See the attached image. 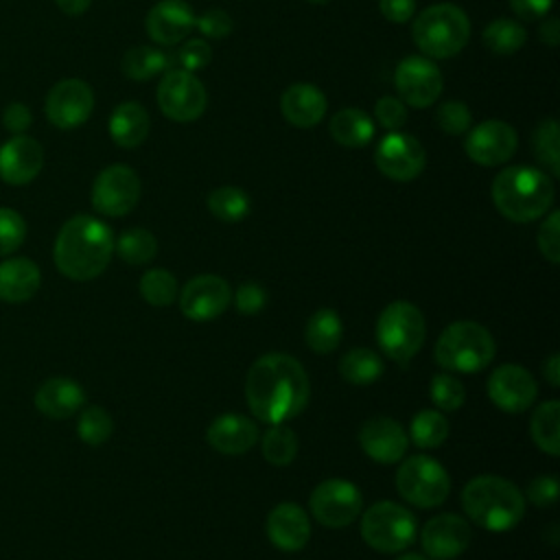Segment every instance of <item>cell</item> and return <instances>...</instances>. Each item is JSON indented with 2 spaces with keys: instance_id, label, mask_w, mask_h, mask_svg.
I'll return each mask as SVG.
<instances>
[{
  "instance_id": "cell-1",
  "label": "cell",
  "mask_w": 560,
  "mask_h": 560,
  "mask_svg": "<svg viewBox=\"0 0 560 560\" xmlns=\"http://www.w3.org/2000/svg\"><path fill=\"white\" fill-rule=\"evenodd\" d=\"M245 398L258 420L267 424H284L298 418L308 405V374L291 354H262L247 370Z\"/></svg>"
},
{
  "instance_id": "cell-2",
  "label": "cell",
  "mask_w": 560,
  "mask_h": 560,
  "mask_svg": "<svg viewBox=\"0 0 560 560\" xmlns=\"http://www.w3.org/2000/svg\"><path fill=\"white\" fill-rule=\"evenodd\" d=\"M114 254V234L107 223L90 214L68 219L55 238V265L70 280H92L105 271Z\"/></svg>"
},
{
  "instance_id": "cell-3",
  "label": "cell",
  "mask_w": 560,
  "mask_h": 560,
  "mask_svg": "<svg viewBox=\"0 0 560 560\" xmlns=\"http://www.w3.org/2000/svg\"><path fill=\"white\" fill-rule=\"evenodd\" d=\"M492 201L497 210L514 221L529 223L549 212L556 188L545 171L534 166H508L492 179Z\"/></svg>"
},
{
  "instance_id": "cell-4",
  "label": "cell",
  "mask_w": 560,
  "mask_h": 560,
  "mask_svg": "<svg viewBox=\"0 0 560 560\" xmlns=\"http://www.w3.org/2000/svg\"><path fill=\"white\" fill-rule=\"evenodd\" d=\"M462 508L475 525L488 532H508L525 516V494L510 479L477 475L462 490Z\"/></svg>"
},
{
  "instance_id": "cell-5",
  "label": "cell",
  "mask_w": 560,
  "mask_h": 560,
  "mask_svg": "<svg viewBox=\"0 0 560 560\" xmlns=\"http://www.w3.org/2000/svg\"><path fill=\"white\" fill-rule=\"evenodd\" d=\"M494 352L497 346L490 330L470 319L448 324L433 348L435 363L446 372L459 374L481 372L490 365Z\"/></svg>"
},
{
  "instance_id": "cell-6",
  "label": "cell",
  "mask_w": 560,
  "mask_h": 560,
  "mask_svg": "<svg viewBox=\"0 0 560 560\" xmlns=\"http://www.w3.org/2000/svg\"><path fill=\"white\" fill-rule=\"evenodd\" d=\"M413 44L433 59H448L468 44L470 20L468 15L451 4L438 2L420 11L411 26Z\"/></svg>"
},
{
  "instance_id": "cell-7",
  "label": "cell",
  "mask_w": 560,
  "mask_h": 560,
  "mask_svg": "<svg viewBox=\"0 0 560 560\" xmlns=\"http://www.w3.org/2000/svg\"><path fill=\"white\" fill-rule=\"evenodd\" d=\"M427 335L422 311L407 300L387 304L376 319V341L387 359L407 363L422 348Z\"/></svg>"
},
{
  "instance_id": "cell-8",
  "label": "cell",
  "mask_w": 560,
  "mask_h": 560,
  "mask_svg": "<svg viewBox=\"0 0 560 560\" xmlns=\"http://www.w3.org/2000/svg\"><path fill=\"white\" fill-rule=\"evenodd\" d=\"M418 536L416 516L400 503L376 501L361 516V538L378 553H400Z\"/></svg>"
},
{
  "instance_id": "cell-9",
  "label": "cell",
  "mask_w": 560,
  "mask_h": 560,
  "mask_svg": "<svg viewBox=\"0 0 560 560\" xmlns=\"http://www.w3.org/2000/svg\"><path fill=\"white\" fill-rule=\"evenodd\" d=\"M396 490L407 503L429 510L446 501L451 492V477L438 459L429 455H413L398 466Z\"/></svg>"
},
{
  "instance_id": "cell-10",
  "label": "cell",
  "mask_w": 560,
  "mask_h": 560,
  "mask_svg": "<svg viewBox=\"0 0 560 560\" xmlns=\"http://www.w3.org/2000/svg\"><path fill=\"white\" fill-rule=\"evenodd\" d=\"M308 508L317 523H322L324 527L339 529L357 521V516H361L363 494L352 481L332 477L319 481L313 488Z\"/></svg>"
},
{
  "instance_id": "cell-11",
  "label": "cell",
  "mask_w": 560,
  "mask_h": 560,
  "mask_svg": "<svg viewBox=\"0 0 560 560\" xmlns=\"http://www.w3.org/2000/svg\"><path fill=\"white\" fill-rule=\"evenodd\" d=\"M155 96L162 114L175 122L197 120L208 105V92L203 83L186 70H166Z\"/></svg>"
},
{
  "instance_id": "cell-12",
  "label": "cell",
  "mask_w": 560,
  "mask_h": 560,
  "mask_svg": "<svg viewBox=\"0 0 560 560\" xmlns=\"http://www.w3.org/2000/svg\"><path fill=\"white\" fill-rule=\"evenodd\" d=\"M140 177L127 164L103 168L92 186V206L105 217H125L140 201Z\"/></svg>"
},
{
  "instance_id": "cell-13",
  "label": "cell",
  "mask_w": 560,
  "mask_h": 560,
  "mask_svg": "<svg viewBox=\"0 0 560 560\" xmlns=\"http://www.w3.org/2000/svg\"><path fill=\"white\" fill-rule=\"evenodd\" d=\"M376 168L394 182L416 179L427 164L424 147L405 131H389L374 151Z\"/></svg>"
},
{
  "instance_id": "cell-14",
  "label": "cell",
  "mask_w": 560,
  "mask_h": 560,
  "mask_svg": "<svg viewBox=\"0 0 560 560\" xmlns=\"http://www.w3.org/2000/svg\"><path fill=\"white\" fill-rule=\"evenodd\" d=\"M232 289L228 280L214 273L195 276L179 291V311L190 322L217 319L230 306Z\"/></svg>"
},
{
  "instance_id": "cell-15",
  "label": "cell",
  "mask_w": 560,
  "mask_h": 560,
  "mask_svg": "<svg viewBox=\"0 0 560 560\" xmlns=\"http://www.w3.org/2000/svg\"><path fill=\"white\" fill-rule=\"evenodd\" d=\"M394 85L405 105L429 107L442 94V74L431 59L411 55L396 66Z\"/></svg>"
},
{
  "instance_id": "cell-16",
  "label": "cell",
  "mask_w": 560,
  "mask_h": 560,
  "mask_svg": "<svg viewBox=\"0 0 560 560\" xmlns=\"http://www.w3.org/2000/svg\"><path fill=\"white\" fill-rule=\"evenodd\" d=\"M538 383L525 368L503 363L492 370L488 378V398L505 413H521L534 405Z\"/></svg>"
},
{
  "instance_id": "cell-17",
  "label": "cell",
  "mask_w": 560,
  "mask_h": 560,
  "mask_svg": "<svg viewBox=\"0 0 560 560\" xmlns=\"http://www.w3.org/2000/svg\"><path fill=\"white\" fill-rule=\"evenodd\" d=\"M92 109V88L81 79H63L55 83L46 96V116L59 129H74L83 125Z\"/></svg>"
},
{
  "instance_id": "cell-18",
  "label": "cell",
  "mask_w": 560,
  "mask_h": 560,
  "mask_svg": "<svg viewBox=\"0 0 560 560\" xmlns=\"http://www.w3.org/2000/svg\"><path fill=\"white\" fill-rule=\"evenodd\" d=\"M518 138L514 127L503 120H483L475 125L464 142L466 155L479 166H499L508 162L516 151Z\"/></svg>"
},
{
  "instance_id": "cell-19",
  "label": "cell",
  "mask_w": 560,
  "mask_h": 560,
  "mask_svg": "<svg viewBox=\"0 0 560 560\" xmlns=\"http://www.w3.org/2000/svg\"><path fill=\"white\" fill-rule=\"evenodd\" d=\"M470 540L472 532L468 521L451 512L429 518L420 532L422 549L433 560H453L462 556L468 549Z\"/></svg>"
},
{
  "instance_id": "cell-20",
  "label": "cell",
  "mask_w": 560,
  "mask_h": 560,
  "mask_svg": "<svg viewBox=\"0 0 560 560\" xmlns=\"http://www.w3.org/2000/svg\"><path fill=\"white\" fill-rule=\"evenodd\" d=\"M359 444L370 459L378 464H396L407 453L409 435L394 418L374 416L361 424Z\"/></svg>"
},
{
  "instance_id": "cell-21",
  "label": "cell",
  "mask_w": 560,
  "mask_h": 560,
  "mask_svg": "<svg viewBox=\"0 0 560 560\" xmlns=\"http://www.w3.org/2000/svg\"><path fill=\"white\" fill-rule=\"evenodd\" d=\"M44 166V149L31 138L18 133L0 147V179L13 186L33 182Z\"/></svg>"
},
{
  "instance_id": "cell-22",
  "label": "cell",
  "mask_w": 560,
  "mask_h": 560,
  "mask_svg": "<svg viewBox=\"0 0 560 560\" xmlns=\"http://www.w3.org/2000/svg\"><path fill=\"white\" fill-rule=\"evenodd\" d=\"M149 37L160 46H175L195 28V13L184 0H160L144 20Z\"/></svg>"
},
{
  "instance_id": "cell-23",
  "label": "cell",
  "mask_w": 560,
  "mask_h": 560,
  "mask_svg": "<svg viewBox=\"0 0 560 560\" xmlns=\"http://www.w3.org/2000/svg\"><path fill=\"white\" fill-rule=\"evenodd\" d=\"M265 529L280 551H300L311 538V518L298 503L284 501L267 514Z\"/></svg>"
},
{
  "instance_id": "cell-24",
  "label": "cell",
  "mask_w": 560,
  "mask_h": 560,
  "mask_svg": "<svg viewBox=\"0 0 560 560\" xmlns=\"http://www.w3.org/2000/svg\"><path fill=\"white\" fill-rule=\"evenodd\" d=\"M258 438L256 422L241 413H221L206 429V442L223 455L247 453Z\"/></svg>"
},
{
  "instance_id": "cell-25",
  "label": "cell",
  "mask_w": 560,
  "mask_h": 560,
  "mask_svg": "<svg viewBox=\"0 0 560 560\" xmlns=\"http://www.w3.org/2000/svg\"><path fill=\"white\" fill-rule=\"evenodd\" d=\"M328 103L324 92L313 83H291L280 96V112L289 125L308 129L322 122Z\"/></svg>"
},
{
  "instance_id": "cell-26",
  "label": "cell",
  "mask_w": 560,
  "mask_h": 560,
  "mask_svg": "<svg viewBox=\"0 0 560 560\" xmlns=\"http://www.w3.org/2000/svg\"><path fill=\"white\" fill-rule=\"evenodd\" d=\"M85 405L83 387L68 376H52L37 387L35 407L55 420L74 416Z\"/></svg>"
},
{
  "instance_id": "cell-27",
  "label": "cell",
  "mask_w": 560,
  "mask_h": 560,
  "mask_svg": "<svg viewBox=\"0 0 560 560\" xmlns=\"http://www.w3.org/2000/svg\"><path fill=\"white\" fill-rule=\"evenodd\" d=\"M42 282L39 267L31 258H9L0 262V300L18 304L31 300Z\"/></svg>"
},
{
  "instance_id": "cell-28",
  "label": "cell",
  "mask_w": 560,
  "mask_h": 560,
  "mask_svg": "<svg viewBox=\"0 0 560 560\" xmlns=\"http://www.w3.org/2000/svg\"><path fill=\"white\" fill-rule=\"evenodd\" d=\"M109 136L122 149L140 147L149 136L147 109L136 101L120 103L109 116Z\"/></svg>"
},
{
  "instance_id": "cell-29",
  "label": "cell",
  "mask_w": 560,
  "mask_h": 560,
  "mask_svg": "<svg viewBox=\"0 0 560 560\" xmlns=\"http://www.w3.org/2000/svg\"><path fill=\"white\" fill-rule=\"evenodd\" d=\"M330 136L341 147L359 149L374 138V122L363 109L343 107L330 118Z\"/></svg>"
},
{
  "instance_id": "cell-30",
  "label": "cell",
  "mask_w": 560,
  "mask_h": 560,
  "mask_svg": "<svg viewBox=\"0 0 560 560\" xmlns=\"http://www.w3.org/2000/svg\"><path fill=\"white\" fill-rule=\"evenodd\" d=\"M343 337V324L337 311L332 308H317L304 328L306 346L317 354H330L337 350Z\"/></svg>"
},
{
  "instance_id": "cell-31",
  "label": "cell",
  "mask_w": 560,
  "mask_h": 560,
  "mask_svg": "<svg viewBox=\"0 0 560 560\" xmlns=\"http://www.w3.org/2000/svg\"><path fill=\"white\" fill-rule=\"evenodd\" d=\"M529 433L534 444L556 457L560 455V402L558 400H547L536 407L529 420Z\"/></svg>"
},
{
  "instance_id": "cell-32",
  "label": "cell",
  "mask_w": 560,
  "mask_h": 560,
  "mask_svg": "<svg viewBox=\"0 0 560 560\" xmlns=\"http://www.w3.org/2000/svg\"><path fill=\"white\" fill-rule=\"evenodd\" d=\"M383 370L381 354L370 348H352L339 361V374L352 385H370L381 378Z\"/></svg>"
},
{
  "instance_id": "cell-33",
  "label": "cell",
  "mask_w": 560,
  "mask_h": 560,
  "mask_svg": "<svg viewBox=\"0 0 560 560\" xmlns=\"http://www.w3.org/2000/svg\"><path fill=\"white\" fill-rule=\"evenodd\" d=\"M481 39L483 46L494 55H514L525 46L527 33L516 20L497 18L483 28Z\"/></svg>"
},
{
  "instance_id": "cell-34",
  "label": "cell",
  "mask_w": 560,
  "mask_h": 560,
  "mask_svg": "<svg viewBox=\"0 0 560 560\" xmlns=\"http://www.w3.org/2000/svg\"><path fill=\"white\" fill-rule=\"evenodd\" d=\"M120 70L127 79L147 81L160 72L168 70V55L151 48V46H136L129 48L120 61Z\"/></svg>"
},
{
  "instance_id": "cell-35",
  "label": "cell",
  "mask_w": 560,
  "mask_h": 560,
  "mask_svg": "<svg viewBox=\"0 0 560 560\" xmlns=\"http://www.w3.org/2000/svg\"><path fill=\"white\" fill-rule=\"evenodd\" d=\"M206 206L219 221L238 223L249 214V195L238 186H219L208 195Z\"/></svg>"
},
{
  "instance_id": "cell-36",
  "label": "cell",
  "mask_w": 560,
  "mask_h": 560,
  "mask_svg": "<svg viewBox=\"0 0 560 560\" xmlns=\"http://www.w3.org/2000/svg\"><path fill=\"white\" fill-rule=\"evenodd\" d=\"M409 438L420 448H438L448 438V420L438 409H422L411 418Z\"/></svg>"
},
{
  "instance_id": "cell-37",
  "label": "cell",
  "mask_w": 560,
  "mask_h": 560,
  "mask_svg": "<svg viewBox=\"0 0 560 560\" xmlns=\"http://www.w3.org/2000/svg\"><path fill=\"white\" fill-rule=\"evenodd\" d=\"M298 435L287 424H271L260 442L262 457L271 466H289L298 455Z\"/></svg>"
},
{
  "instance_id": "cell-38",
  "label": "cell",
  "mask_w": 560,
  "mask_h": 560,
  "mask_svg": "<svg viewBox=\"0 0 560 560\" xmlns=\"http://www.w3.org/2000/svg\"><path fill=\"white\" fill-rule=\"evenodd\" d=\"M114 252L129 265H144L158 254V241L144 228H129L114 241Z\"/></svg>"
},
{
  "instance_id": "cell-39",
  "label": "cell",
  "mask_w": 560,
  "mask_h": 560,
  "mask_svg": "<svg viewBox=\"0 0 560 560\" xmlns=\"http://www.w3.org/2000/svg\"><path fill=\"white\" fill-rule=\"evenodd\" d=\"M138 289H140V295L144 298V302H149L151 306H160V308L171 306L175 302V298L179 295L177 278L164 267H153V269L144 271Z\"/></svg>"
},
{
  "instance_id": "cell-40",
  "label": "cell",
  "mask_w": 560,
  "mask_h": 560,
  "mask_svg": "<svg viewBox=\"0 0 560 560\" xmlns=\"http://www.w3.org/2000/svg\"><path fill=\"white\" fill-rule=\"evenodd\" d=\"M558 122L547 118L538 125L534 133V155L549 171L551 177L560 175V142H558Z\"/></svg>"
},
{
  "instance_id": "cell-41",
  "label": "cell",
  "mask_w": 560,
  "mask_h": 560,
  "mask_svg": "<svg viewBox=\"0 0 560 560\" xmlns=\"http://www.w3.org/2000/svg\"><path fill=\"white\" fill-rule=\"evenodd\" d=\"M112 431H114V420L103 407L92 405L81 411L77 422V433L88 446H101L103 442L109 440Z\"/></svg>"
},
{
  "instance_id": "cell-42",
  "label": "cell",
  "mask_w": 560,
  "mask_h": 560,
  "mask_svg": "<svg viewBox=\"0 0 560 560\" xmlns=\"http://www.w3.org/2000/svg\"><path fill=\"white\" fill-rule=\"evenodd\" d=\"M429 394H431L433 405L440 411H457L464 405V400H466V389H464L462 381L455 374H451V372L435 374L431 378Z\"/></svg>"
},
{
  "instance_id": "cell-43",
  "label": "cell",
  "mask_w": 560,
  "mask_h": 560,
  "mask_svg": "<svg viewBox=\"0 0 560 560\" xmlns=\"http://www.w3.org/2000/svg\"><path fill=\"white\" fill-rule=\"evenodd\" d=\"M210 59H212L210 44L201 37H192V39H186L175 50V55L168 57V70H186V72L195 74V70L206 68L210 63Z\"/></svg>"
},
{
  "instance_id": "cell-44",
  "label": "cell",
  "mask_w": 560,
  "mask_h": 560,
  "mask_svg": "<svg viewBox=\"0 0 560 560\" xmlns=\"http://www.w3.org/2000/svg\"><path fill=\"white\" fill-rule=\"evenodd\" d=\"M435 125L448 136H459L470 129L472 116H470V109L466 107V103L446 101L435 112Z\"/></svg>"
},
{
  "instance_id": "cell-45",
  "label": "cell",
  "mask_w": 560,
  "mask_h": 560,
  "mask_svg": "<svg viewBox=\"0 0 560 560\" xmlns=\"http://www.w3.org/2000/svg\"><path fill=\"white\" fill-rule=\"evenodd\" d=\"M26 236V221L13 208H0V256L13 254Z\"/></svg>"
},
{
  "instance_id": "cell-46",
  "label": "cell",
  "mask_w": 560,
  "mask_h": 560,
  "mask_svg": "<svg viewBox=\"0 0 560 560\" xmlns=\"http://www.w3.org/2000/svg\"><path fill=\"white\" fill-rule=\"evenodd\" d=\"M538 249L551 262H560V212L551 210L538 230Z\"/></svg>"
},
{
  "instance_id": "cell-47",
  "label": "cell",
  "mask_w": 560,
  "mask_h": 560,
  "mask_svg": "<svg viewBox=\"0 0 560 560\" xmlns=\"http://www.w3.org/2000/svg\"><path fill=\"white\" fill-rule=\"evenodd\" d=\"M234 304L241 315H256L267 304V291L258 282H243L234 293Z\"/></svg>"
},
{
  "instance_id": "cell-48",
  "label": "cell",
  "mask_w": 560,
  "mask_h": 560,
  "mask_svg": "<svg viewBox=\"0 0 560 560\" xmlns=\"http://www.w3.org/2000/svg\"><path fill=\"white\" fill-rule=\"evenodd\" d=\"M195 26L203 37L223 39L232 33V18L223 9H208L201 18H195Z\"/></svg>"
},
{
  "instance_id": "cell-49",
  "label": "cell",
  "mask_w": 560,
  "mask_h": 560,
  "mask_svg": "<svg viewBox=\"0 0 560 560\" xmlns=\"http://www.w3.org/2000/svg\"><path fill=\"white\" fill-rule=\"evenodd\" d=\"M558 492H560V486H558L556 475H538L529 481L525 494H527L529 503H534L538 508H547L558 501Z\"/></svg>"
},
{
  "instance_id": "cell-50",
  "label": "cell",
  "mask_w": 560,
  "mask_h": 560,
  "mask_svg": "<svg viewBox=\"0 0 560 560\" xmlns=\"http://www.w3.org/2000/svg\"><path fill=\"white\" fill-rule=\"evenodd\" d=\"M374 116L376 120L389 129V131H396L398 127H402L405 118H407V107L400 98L396 96H381L374 105Z\"/></svg>"
},
{
  "instance_id": "cell-51",
  "label": "cell",
  "mask_w": 560,
  "mask_h": 560,
  "mask_svg": "<svg viewBox=\"0 0 560 560\" xmlns=\"http://www.w3.org/2000/svg\"><path fill=\"white\" fill-rule=\"evenodd\" d=\"M378 9L385 20L405 24L416 15V0H378Z\"/></svg>"
},
{
  "instance_id": "cell-52",
  "label": "cell",
  "mask_w": 560,
  "mask_h": 560,
  "mask_svg": "<svg viewBox=\"0 0 560 560\" xmlns=\"http://www.w3.org/2000/svg\"><path fill=\"white\" fill-rule=\"evenodd\" d=\"M2 122L18 136L31 127V109L24 103H9L2 112Z\"/></svg>"
},
{
  "instance_id": "cell-53",
  "label": "cell",
  "mask_w": 560,
  "mask_h": 560,
  "mask_svg": "<svg viewBox=\"0 0 560 560\" xmlns=\"http://www.w3.org/2000/svg\"><path fill=\"white\" fill-rule=\"evenodd\" d=\"M553 0H510L512 11L523 20H538L549 13Z\"/></svg>"
},
{
  "instance_id": "cell-54",
  "label": "cell",
  "mask_w": 560,
  "mask_h": 560,
  "mask_svg": "<svg viewBox=\"0 0 560 560\" xmlns=\"http://www.w3.org/2000/svg\"><path fill=\"white\" fill-rule=\"evenodd\" d=\"M542 376L551 387L560 385V354L551 352L542 363Z\"/></svg>"
},
{
  "instance_id": "cell-55",
  "label": "cell",
  "mask_w": 560,
  "mask_h": 560,
  "mask_svg": "<svg viewBox=\"0 0 560 560\" xmlns=\"http://www.w3.org/2000/svg\"><path fill=\"white\" fill-rule=\"evenodd\" d=\"M540 42H545L547 46H556L560 42V24L558 18H547L540 26Z\"/></svg>"
},
{
  "instance_id": "cell-56",
  "label": "cell",
  "mask_w": 560,
  "mask_h": 560,
  "mask_svg": "<svg viewBox=\"0 0 560 560\" xmlns=\"http://www.w3.org/2000/svg\"><path fill=\"white\" fill-rule=\"evenodd\" d=\"M57 7L66 13V15H81L83 11H88V7L92 4V0H55Z\"/></svg>"
},
{
  "instance_id": "cell-57",
  "label": "cell",
  "mask_w": 560,
  "mask_h": 560,
  "mask_svg": "<svg viewBox=\"0 0 560 560\" xmlns=\"http://www.w3.org/2000/svg\"><path fill=\"white\" fill-rule=\"evenodd\" d=\"M396 560H427V558L420 556V553H402V556H398Z\"/></svg>"
},
{
  "instance_id": "cell-58",
  "label": "cell",
  "mask_w": 560,
  "mask_h": 560,
  "mask_svg": "<svg viewBox=\"0 0 560 560\" xmlns=\"http://www.w3.org/2000/svg\"><path fill=\"white\" fill-rule=\"evenodd\" d=\"M308 2H311V4H328L330 0H308Z\"/></svg>"
}]
</instances>
